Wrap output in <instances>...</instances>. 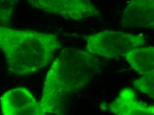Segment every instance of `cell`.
I'll return each instance as SVG.
<instances>
[{"label": "cell", "instance_id": "cell-2", "mask_svg": "<svg viewBox=\"0 0 154 115\" xmlns=\"http://www.w3.org/2000/svg\"><path fill=\"white\" fill-rule=\"evenodd\" d=\"M60 45L54 34L0 25V49L9 71L15 75L29 76L42 69Z\"/></svg>", "mask_w": 154, "mask_h": 115}, {"label": "cell", "instance_id": "cell-9", "mask_svg": "<svg viewBox=\"0 0 154 115\" xmlns=\"http://www.w3.org/2000/svg\"><path fill=\"white\" fill-rule=\"evenodd\" d=\"M133 86L137 91L148 96L150 98L154 97V72L146 73L140 78L135 80Z\"/></svg>", "mask_w": 154, "mask_h": 115}, {"label": "cell", "instance_id": "cell-3", "mask_svg": "<svg viewBox=\"0 0 154 115\" xmlns=\"http://www.w3.org/2000/svg\"><path fill=\"white\" fill-rule=\"evenodd\" d=\"M86 41L89 53L104 59H118L126 56L131 49L144 45L147 37L121 31L105 30L87 37Z\"/></svg>", "mask_w": 154, "mask_h": 115}, {"label": "cell", "instance_id": "cell-7", "mask_svg": "<svg viewBox=\"0 0 154 115\" xmlns=\"http://www.w3.org/2000/svg\"><path fill=\"white\" fill-rule=\"evenodd\" d=\"M28 89L19 87L10 89L0 97V107L3 115L8 114L37 102Z\"/></svg>", "mask_w": 154, "mask_h": 115}, {"label": "cell", "instance_id": "cell-11", "mask_svg": "<svg viewBox=\"0 0 154 115\" xmlns=\"http://www.w3.org/2000/svg\"><path fill=\"white\" fill-rule=\"evenodd\" d=\"M45 112L38 101L31 104L29 106L13 112L6 115H46Z\"/></svg>", "mask_w": 154, "mask_h": 115}, {"label": "cell", "instance_id": "cell-4", "mask_svg": "<svg viewBox=\"0 0 154 115\" xmlns=\"http://www.w3.org/2000/svg\"><path fill=\"white\" fill-rule=\"evenodd\" d=\"M29 4L32 8L74 21L100 15L98 9L88 0H31Z\"/></svg>", "mask_w": 154, "mask_h": 115}, {"label": "cell", "instance_id": "cell-5", "mask_svg": "<svg viewBox=\"0 0 154 115\" xmlns=\"http://www.w3.org/2000/svg\"><path fill=\"white\" fill-rule=\"evenodd\" d=\"M123 27L154 28L153 0H135L128 4L122 15Z\"/></svg>", "mask_w": 154, "mask_h": 115}, {"label": "cell", "instance_id": "cell-1", "mask_svg": "<svg viewBox=\"0 0 154 115\" xmlns=\"http://www.w3.org/2000/svg\"><path fill=\"white\" fill-rule=\"evenodd\" d=\"M99 61L96 56L77 48L60 51L44 82L39 103L45 113H59L66 96L82 89L98 73Z\"/></svg>", "mask_w": 154, "mask_h": 115}, {"label": "cell", "instance_id": "cell-8", "mask_svg": "<svg viewBox=\"0 0 154 115\" xmlns=\"http://www.w3.org/2000/svg\"><path fill=\"white\" fill-rule=\"evenodd\" d=\"M126 61L140 75L154 72V47H137L131 49L126 56Z\"/></svg>", "mask_w": 154, "mask_h": 115}, {"label": "cell", "instance_id": "cell-6", "mask_svg": "<svg viewBox=\"0 0 154 115\" xmlns=\"http://www.w3.org/2000/svg\"><path fill=\"white\" fill-rule=\"evenodd\" d=\"M108 109L115 115H154V106L139 101L133 89H122Z\"/></svg>", "mask_w": 154, "mask_h": 115}, {"label": "cell", "instance_id": "cell-10", "mask_svg": "<svg viewBox=\"0 0 154 115\" xmlns=\"http://www.w3.org/2000/svg\"><path fill=\"white\" fill-rule=\"evenodd\" d=\"M18 2L17 0H0V25L10 27L12 15Z\"/></svg>", "mask_w": 154, "mask_h": 115}]
</instances>
